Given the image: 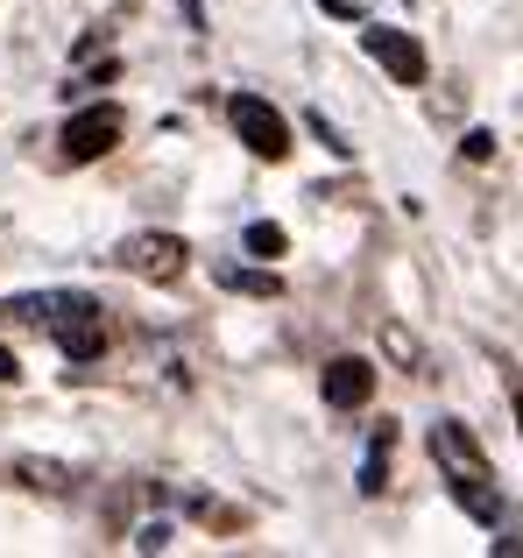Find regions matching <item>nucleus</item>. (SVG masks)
Here are the masks:
<instances>
[{"instance_id": "1", "label": "nucleus", "mask_w": 523, "mask_h": 558, "mask_svg": "<svg viewBox=\"0 0 523 558\" xmlns=\"http://www.w3.org/2000/svg\"><path fill=\"white\" fill-rule=\"evenodd\" d=\"M113 262H121L127 276H142V283H178L184 262H192V247H184L178 233H127Z\"/></svg>"}, {"instance_id": "2", "label": "nucleus", "mask_w": 523, "mask_h": 558, "mask_svg": "<svg viewBox=\"0 0 523 558\" xmlns=\"http://www.w3.org/2000/svg\"><path fill=\"white\" fill-rule=\"evenodd\" d=\"M227 121H234V135L248 142L262 163H283V156H290V128H283V113H276L262 93H241L234 107H227Z\"/></svg>"}, {"instance_id": "3", "label": "nucleus", "mask_w": 523, "mask_h": 558, "mask_svg": "<svg viewBox=\"0 0 523 558\" xmlns=\"http://www.w3.org/2000/svg\"><path fill=\"white\" fill-rule=\"evenodd\" d=\"M113 142H121V107L99 99V107H85V113L64 121V163H99Z\"/></svg>"}, {"instance_id": "4", "label": "nucleus", "mask_w": 523, "mask_h": 558, "mask_svg": "<svg viewBox=\"0 0 523 558\" xmlns=\"http://www.w3.org/2000/svg\"><path fill=\"white\" fill-rule=\"evenodd\" d=\"M361 50H368L397 85H425V50H417L411 28H361Z\"/></svg>"}, {"instance_id": "5", "label": "nucleus", "mask_w": 523, "mask_h": 558, "mask_svg": "<svg viewBox=\"0 0 523 558\" xmlns=\"http://www.w3.org/2000/svg\"><path fill=\"white\" fill-rule=\"evenodd\" d=\"M318 389H326V403H332V410H361V403L375 396V368H368L361 354H340V361H326Z\"/></svg>"}, {"instance_id": "6", "label": "nucleus", "mask_w": 523, "mask_h": 558, "mask_svg": "<svg viewBox=\"0 0 523 558\" xmlns=\"http://www.w3.org/2000/svg\"><path fill=\"white\" fill-rule=\"evenodd\" d=\"M453 481V502L467 509L474 523H488V531H496L502 523V495H496V474H446Z\"/></svg>"}, {"instance_id": "7", "label": "nucleus", "mask_w": 523, "mask_h": 558, "mask_svg": "<svg viewBox=\"0 0 523 558\" xmlns=\"http://www.w3.org/2000/svg\"><path fill=\"white\" fill-rule=\"evenodd\" d=\"M431 452H439V466L446 474H488V460H482V446H474L460 424H431Z\"/></svg>"}, {"instance_id": "8", "label": "nucleus", "mask_w": 523, "mask_h": 558, "mask_svg": "<svg viewBox=\"0 0 523 558\" xmlns=\"http://www.w3.org/2000/svg\"><path fill=\"white\" fill-rule=\"evenodd\" d=\"M57 347H64L71 361H93L99 347H107V332H99V312H85V318H57Z\"/></svg>"}, {"instance_id": "9", "label": "nucleus", "mask_w": 523, "mask_h": 558, "mask_svg": "<svg viewBox=\"0 0 523 558\" xmlns=\"http://www.w3.org/2000/svg\"><path fill=\"white\" fill-rule=\"evenodd\" d=\"M389 446H397V432H389V424H375L368 452H361V495H382L389 488Z\"/></svg>"}, {"instance_id": "10", "label": "nucleus", "mask_w": 523, "mask_h": 558, "mask_svg": "<svg viewBox=\"0 0 523 558\" xmlns=\"http://www.w3.org/2000/svg\"><path fill=\"white\" fill-rule=\"evenodd\" d=\"M283 227H276V219H255V227H248V255H262V262H276V255H283Z\"/></svg>"}, {"instance_id": "11", "label": "nucleus", "mask_w": 523, "mask_h": 558, "mask_svg": "<svg viewBox=\"0 0 523 558\" xmlns=\"http://www.w3.org/2000/svg\"><path fill=\"white\" fill-rule=\"evenodd\" d=\"M22 474L36 481V488H71V474H64V466H50V460H22Z\"/></svg>"}, {"instance_id": "12", "label": "nucleus", "mask_w": 523, "mask_h": 558, "mask_svg": "<svg viewBox=\"0 0 523 558\" xmlns=\"http://www.w3.org/2000/svg\"><path fill=\"white\" fill-rule=\"evenodd\" d=\"M227 283H234V290H255V298H269L276 276H262V269H227Z\"/></svg>"}, {"instance_id": "13", "label": "nucleus", "mask_w": 523, "mask_h": 558, "mask_svg": "<svg viewBox=\"0 0 523 558\" xmlns=\"http://www.w3.org/2000/svg\"><path fill=\"white\" fill-rule=\"evenodd\" d=\"M312 135H318V142H326V149H332V156H346V149H354V142H340V128H332V121H326V113H312Z\"/></svg>"}, {"instance_id": "14", "label": "nucleus", "mask_w": 523, "mask_h": 558, "mask_svg": "<svg viewBox=\"0 0 523 558\" xmlns=\"http://www.w3.org/2000/svg\"><path fill=\"white\" fill-rule=\"evenodd\" d=\"M460 149H467V156H474V163H488V156H496V135H488V128H474V135H467V142H460Z\"/></svg>"}, {"instance_id": "15", "label": "nucleus", "mask_w": 523, "mask_h": 558, "mask_svg": "<svg viewBox=\"0 0 523 558\" xmlns=\"http://www.w3.org/2000/svg\"><path fill=\"white\" fill-rule=\"evenodd\" d=\"M170 537H178V531H170V523H149V531H142L135 545H142V551H170Z\"/></svg>"}, {"instance_id": "16", "label": "nucleus", "mask_w": 523, "mask_h": 558, "mask_svg": "<svg viewBox=\"0 0 523 558\" xmlns=\"http://www.w3.org/2000/svg\"><path fill=\"white\" fill-rule=\"evenodd\" d=\"M0 381H22V361H14L8 347H0Z\"/></svg>"}, {"instance_id": "17", "label": "nucleus", "mask_w": 523, "mask_h": 558, "mask_svg": "<svg viewBox=\"0 0 523 558\" xmlns=\"http://www.w3.org/2000/svg\"><path fill=\"white\" fill-rule=\"evenodd\" d=\"M510 403H516V432H523V375H510Z\"/></svg>"}]
</instances>
